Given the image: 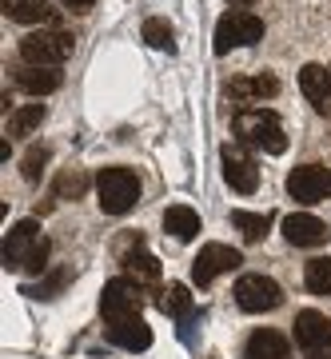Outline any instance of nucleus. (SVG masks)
Masks as SVG:
<instances>
[{
	"instance_id": "9",
	"label": "nucleus",
	"mask_w": 331,
	"mask_h": 359,
	"mask_svg": "<svg viewBox=\"0 0 331 359\" xmlns=\"http://www.w3.org/2000/svg\"><path fill=\"white\" fill-rule=\"evenodd\" d=\"M219 160H224V180L231 184V192L252 196L255 188H259V168H255L252 152H248L243 144H224Z\"/></svg>"
},
{
	"instance_id": "8",
	"label": "nucleus",
	"mask_w": 331,
	"mask_h": 359,
	"mask_svg": "<svg viewBox=\"0 0 331 359\" xmlns=\"http://www.w3.org/2000/svg\"><path fill=\"white\" fill-rule=\"evenodd\" d=\"M140 304L144 295L132 280H112L104 283V295H100V311L108 323H124V320H136L140 316Z\"/></svg>"
},
{
	"instance_id": "28",
	"label": "nucleus",
	"mask_w": 331,
	"mask_h": 359,
	"mask_svg": "<svg viewBox=\"0 0 331 359\" xmlns=\"http://www.w3.org/2000/svg\"><path fill=\"white\" fill-rule=\"evenodd\" d=\"M64 283H68V271H56V276H52V280L36 283V287H25V295H32V299H52V295L60 292Z\"/></svg>"
},
{
	"instance_id": "26",
	"label": "nucleus",
	"mask_w": 331,
	"mask_h": 359,
	"mask_svg": "<svg viewBox=\"0 0 331 359\" xmlns=\"http://www.w3.org/2000/svg\"><path fill=\"white\" fill-rule=\"evenodd\" d=\"M144 40H148L152 48H160V52L176 48V32H172V25H168V20H160V16L144 20Z\"/></svg>"
},
{
	"instance_id": "4",
	"label": "nucleus",
	"mask_w": 331,
	"mask_h": 359,
	"mask_svg": "<svg viewBox=\"0 0 331 359\" xmlns=\"http://www.w3.org/2000/svg\"><path fill=\"white\" fill-rule=\"evenodd\" d=\"M72 48H76V40H72V32H64V28H40V32H28L20 40L25 65H40V68L64 65L72 56Z\"/></svg>"
},
{
	"instance_id": "22",
	"label": "nucleus",
	"mask_w": 331,
	"mask_h": 359,
	"mask_svg": "<svg viewBox=\"0 0 331 359\" xmlns=\"http://www.w3.org/2000/svg\"><path fill=\"white\" fill-rule=\"evenodd\" d=\"M231 224L240 228V236L248 240V244H259V240L268 236V228H271V216L268 212H231Z\"/></svg>"
},
{
	"instance_id": "20",
	"label": "nucleus",
	"mask_w": 331,
	"mask_h": 359,
	"mask_svg": "<svg viewBox=\"0 0 331 359\" xmlns=\"http://www.w3.org/2000/svg\"><path fill=\"white\" fill-rule=\"evenodd\" d=\"M164 228L172 231L176 240H196V236H200V216H196L188 204H172L164 212Z\"/></svg>"
},
{
	"instance_id": "3",
	"label": "nucleus",
	"mask_w": 331,
	"mask_h": 359,
	"mask_svg": "<svg viewBox=\"0 0 331 359\" xmlns=\"http://www.w3.org/2000/svg\"><path fill=\"white\" fill-rule=\"evenodd\" d=\"M96 196L108 216H124L140 204V180L132 168H104L96 176Z\"/></svg>"
},
{
	"instance_id": "15",
	"label": "nucleus",
	"mask_w": 331,
	"mask_h": 359,
	"mask_svg": "<svg viewBox=\"0 0 331 359\" xmlns=\"http://www.w3.org/2000/svg\"><path fill=\"white\" fill-rule=\"evenodd\" d=\"M243 359H292V344H288L276 327H259V332L248 335Z\"/></svg>"
},
{
	"instance_id": "12",
	"label": "nucleus",
	"mask_w": 331,
	"mask_h": 359,
	"mask_svg": "<svg viewBox=\"0 0 331 359\" xmlns=\"http://www.w3.org/2000/svg\"><path fill=\"white\" fill-rule=\"evenodd\" d=\"M280 92V80L268 76V72H259V76H240V80H231L228 84V96L240 108H255L259 100H271Z\"/></svg>"
},
{
	"instance_id": "7",
	"label": "nucleus",
	"mask_w": 331,
	"mask_h": 359,
	"mask_svg": "<svg viewBox=\"0 0 331 359\" xmlns=\"http://www.w3.org/2000/svg\"><path fill=\"white\" fill-rule=\"evenodd\" d=\"M236 304H240L243 311L259 316V311H276L280 308L283 292H280V283L271 280V276L252 271V276H240V283H236Z\"/></svg>"
},
{
	"instance_id": "25",
	"label": "nucleus",
	"mask_w": 331,
	"mask_h": 359,
	"mask_svg": "<svg viewBox=\"0 0 331 359\" xmlns=\"http://www.w3.org/2000/svg\"><path fill=\"white\" fill-rule=\"evenodd\" d=\"M304 283L311 295H331V259H311L304 268Z\"/></svg>"
},
{
	"instance_id": "19",
	"label": "nucleus",
	"mask_w": 331,
	"mask_h": 359,
	"mask_svg": "<svg viewBox=\"0 0 331 359\" xmlns=\"http://www.w3.org/2000/svg\"><path fill=\"white\" fill-rule=\"evenodd\" d=\"M0 8H4V16L16 20V25H48L52 20L48 0H0Z\"/></svg>"
},
{
	"instance_id": "11",
	"label": "nucleus",
	"mask_w": 331,
	"mask_h": 359,
	"mask_svg": "<svg viewBox=\"0 0 331 359\" xmlns=\"http://www.w3.org/2000/svg\"><path fill=\"white\" fill-rule=\"evenodd\" d=\"M288 196H292L295 204H319V200H327L331 196V168H323V164L295 168L292 176H288Z\"/></svg>"
},
{
	"instance_id": "18",
	"label": "nucleus",
	"mask_w": 331,
	"mask_h": 359,
	"mask_svg": "<svg viewBox=\"0 0 331 359\" xmlns=\"http://www.w3.org/2000/svg\"><path fill=\"white\" fill-rule=\"evenodd\" d=\"M16 88H25L28 96H48V92L60 88V72L56 68H40V65H28L16 72Z\"/></svg>"
},
{
	"instance_id": "17",
	"label": "nucleus",
	"mask_w": 331,
	"mask_h": 359,
	"mask_svg": "<svg viewBox=\"0 0 331 359\" xmlns=\"http://www.w3.org/2000/svg\"><path fill=\"white\" fill-rule=\"evenodd\" d=\"M108 339L124 351H148L152 347V327L136 316V320H124V323H108Z\"/></svg>"
},
{
	"instance_id": "30",
	"label": "nucleus",
	"mask_w": 331,
	"mask_h": 359,
	"mask_svg": "<svg viewBox=\"0 0 331 359\" xmlns=\"http://www.w3.org/2000/svg\"><path fill=\"white\" fill-rule=\"evenodd\" d=\"M231 4H236V8H243V4H255V0H231Z\"/></svg>"
},
{
	"instance_id": "13",
	"label": "nucleus",
	"mask_w": 331,
	"mask_h": 359,
	"mask_svg": "<svg viewBox=\"0 0 331 359\" xmlns=\"http://www.w3.org/2000/svg\"><path fill=\"white\" fill-rule=\"evenodd\" d=\"M283 236L295 248H319V244H327V224L307 216V212H292V216L283 219Z\"/></svg>"
},
{
	"instance_id": "10",
	"label": "nucleus",
	"mask_w": 331,
	"mask_h": 359,
	"mask_svg": "<svg viewBox=\"0 0 331 359\" xmlns=\"http://www.w3.org/2000/svg\"><path fill=\"white\" fill-rule=\"evenodd\" d=\"M240 264H243V256L236 252V248H228V244H204V248H200V256L191 259V280H196V287H208L216 276L236 271Z\"/></svg>"
},
{
	"instance_id": "16",
	"label": "nucleus",
	"mask_w": 331,
	"mask_h": 359,
	"mask_svg": "<svg viewBox=\"0 0 331 359\" xmlns=\"http://www.w3.org/2000/svg\"><path fill=\"white\" fill-rule=\"evenodd\" d=\"M299 88L319 112H331V68L327 65H304L299 72Z\"/></svg>"
},
{
	"instance_id": "21",
	"label": "nucleus",
	"mask_w": 331,
	"mask_h": 359,
	"mask_svg": "<svg viewBox=\"0 0 331 359\" xmlns=\"http://www.w3.org/2000/svg\"><path fill=\"white\" fill-rule=\"evenodd\" d=\"M160 311L172 316V320H191V311H196V299L184 283H168V292H160Z\"/></svg>"
},
{
	"instance_id": "29",
	"label": "nucleus",
	"mask_w": 331,
	"mask_h": 359,
	"mask_svg": "<svg viewBox=\"0 0 331 359\" xmlns=\"http://www.w3.org/2000/svg\"><path fill=\"white\" fill-rule=\"evenodd\" d=\"M64 4H72L76 13H84V8H92V4H96V0H64Z\"/></svg>"
},
{
	"instance_id": "2",
	"label": "nucleus",
	"mask_w": 331,
	"mask_h": 359,
	"mask_svg": "<svg viewBox=\"0 0 331 359\" xmlns=\"http://www.w3.org/2000/svg\"><path fill=\"white\" fill-rule=\"evenodd\" d=\"M231 132H236L243 144H255V148H264V152H271V156H280L283 148H288L280 116L268 112V108H240L236 120H231Z\"/></svg>"
},
{
	"instance_id": "6",
	"label": "nucleus",
	"mask_w": 331,
	"mask_h": 359,
	"mask_svg": "<svg viewBox=\"0 0 331 359\" xmlns=\"http://www.w3.org/2000/svg\"><path fill=\"white\" fill-rule=\"evenodd\" d=\"M295 347L304 359H331V320L323 311H299L295 316Z\"/></svg>"
},
{
	"instance_id": "14",
	"label": "nucleus",
	"mask_w": 331,
	"mask_h": 359,
	"mask_svg": "<svg viewBox=\"0 0 331 359\" xmlns=\"http://www.w3.org/2000/svg\"><path fill=\"white\" fill-rule=\"evenodd\" d=\"M120 264H124V280H132L140 292H144V287H156V283H160V259L148 256L140 244L128 248L124 256H120Z\"/></svg>"
},
{
	"instance_id": "24",
	"label": "nucleus",
	"mask_w": 331,
	"mask_h": 359,
	"mask_svg": "<svg viewBox=\"0 0 331 359\" xmlns=\"http://www.w3.org/2000/svg\"><path fill=\"white\" fill-rule=\"evenodd\" d=\"M40 120H44V104H20V108L8 116V128H4V136H28Z\"/></svg>"
},
{
	"instance_id": "1",
	"label": "nucleus",
	"mask_w": 331,
	"mask_h": 359,
	"mask_svg": "<svg viewBox=\"0 0 331 359\" xmlns=\"http://www.w3.org/2000/svg\"><path fill=\"white\" fill-rule=\"evenodd\" d=\"M0 256H4V268L8 271H44L48 268V240H44L36 219L16 224L4 236V252Z\"/></svg>"
},
{
	"instance_id": "23",
	"label": "nucleus",
	"mask_w": 331,
	"mask_h": 359,
	"mask_svg": "<svg viewBox=\"0 0 331 359\" xmlns=\"http://www.w3.org/2000/svg\"><path fill=\"white\" fill-rule=\"evenodd\" d=\"M84 192H88V176H84V168H64L60 176H56V188H52L56 200H80Z\"/></svg>"
},
{
	"instance_id": "27",
	"label": "nucleus",
	"mask_w": 331,
	"mask_h": 359,
	"mask_svg": "<svg viewBox=\"0 0 331 359\" xmlns=\"http://www.w3.org/2000/svg\"><path fill=\"white\" fill-rule=\"evenodd\" d=\"M44 164H48V148H32V152L25 156V168H20V172H25V180H28V184H36V180H40Z\"/></svg>"
},
{
	"instance_id": "5",
	"label": "nucleus",
	"mask_w": 331,
	"mask_h": 359,
	"mask_svg": "<svg viewBox=\"0 0 331 359\" xmlns=\"http://www.w3.org/2000/svg\"><path fill=\"white\" fill-rule=\"evenodd\" d=\"M255 40H264V20H259L255 13H248V8H231V13L219 16L216 44H212V48L224 56V52L243 48V44H255Z\"/></svg>"
}]
</instances>
